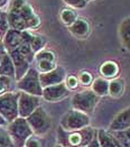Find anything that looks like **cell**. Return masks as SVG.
I'll use <instances>...</instances> for the list:
<instances>
[{
    "label": "cell",
    "instance_id": "8",
    "mask_svg": "<svg viewBox=\"0 0 130 147\" xmlns=\"http://www.w3.org/2000/svg\"><path fill=\"white\" fill-rule=\"evenodd\" d=\"M40 107V97L33 96L26 92H19L18 98V115L19 117L27 118L32 112Z\"/></svg>",
    "mask_w": 130,
    "mask_h": 147
},
{
    "label": "cell",
    "instance_id": "30",
    "mask_svg": "<svg viewBox=\"0 0 130 147\" xmlns=\"http://www.w3.org/2000/svg\"><path fill=\"white\" fill-rule=\"evenodd\" d=\"M10 84H11V79L10 78L0 75V94L7 92V90L10 88Z\"/></svg>",
    "mask_w": 130,
    "mask_h": 147
},
{
    "label": "cell",
    "instance_id": "9",
    "mask_svg": "<svg viewBox=\"0 0 130 147\" xmlns=\"http://www.w3.org/2000/svg\"><path fill=\"white\" fill-rule=\"evenodd\" d=\"M65 79H66V72L62 66H55V69L46 73H39V82L43 89L63 83Z\"/></svg>",
    "mask_w": 130,
    "mask_h": 147
},
{
    "label": "cell",
    "instance_id": "37",
    "mask_svg": "<svg viewBox=\"0 0 130 147\" xmlns=\"http://www.w3.org/2000/svg\"><path fill=\"white\" fill-rule=\"evenodd\" d=\"M0 47H3V44H2V37L0 36ZM5 49V47H3Z\"/></svg>",
    "mask_w": 130,
    "mask_h": 147
},
{
    "label": "cell",
    "instance_id": "19",
    "mask_svg": "<svg viewBox=\"0 0 130 147\" xmlns=\"http://www.w3.org/2000/svg\"><path fill=\"white\" fill-rule=\"evenodd\" d=\"M119 36L122 45L130 51V17L122 20L119 28Z\"/></svg>",
    "mask_w": 130,
    "mask_h": 147
},
{
    "label": "cell",
    "instance_id": "36",
    "mask_svg": "<svg viewBox=\"0 0 130 147\" xmlns=\"http://www.w3.org/2000/svg\"><path fill=\"white\" fill-rule=\"evenodd\" d=\"M123 133H125V134H126V136H127V137L130 139V128L126 129V130H123Z\"/></svg>",
    "mask_w": 130,
    "mask_h": 147
},
{
    "label": "cell",
    "instance_id": "24",
    "mask_svg": "<svg viewBox=\"0 0 130 147\" xmlns=\"http://www.w3.org/2000/svg\"><path fill=\"white\" fill-rule=\"evenodd\" d=\"M0 147H15L7 128L0 126Z\"/></svg>",
    "mask_w": 130,
    "mask_h": 147
},
{
    "label": "cell",
    "instance_id": "21",
    "mask_svg": "<svg viewBox=\"0 0 130 147\" xmlns=\"http://www.w3.org/2000/svg\"><path fill=\"white\" fill-rule=\"evenodd\" d=\"M125 90V82L122 79H113L109 82V94L112 97L122 96Z\"/></svg>",
    "mask_w": 130,
    "mask_h": 147
},
{
    "label": "cell",
    "instance_id": "40",
    "mask_svg": "<svg viewBox=\"0 0 130 147\" xmlns=\"http://www.w3.org/2000/svg\"><path fill=\"white\" fill-rule=\"evenodd\" d=\"M0 57H1V55H0Z\"/></svg>",
    "mask_w": 130,
    "mask_h": 147
},
{
    "label": "cell",
    "instance_id": "35",
    "mask_svg": "<svg viewBox=\"0 0 130 147\" xmlns=\"http://www.w3.org/2000/svg\"><path fill=\"white\" fill-rule=\"evenodd\" d=\"M7 5V0H0V9Z\"/></svg>",
    "mask_w": 130,
    "mask_h": 147
},
{
    "label": "cell",
    "instance_id": "29",
    "mask_svg": "<svg viewBox=\"0 0 130 147\" xmlns=\"http://www.w3.org/2000/svg\"><path fill=\"white\" fill-rule=\"evenodd\" d=\"M79 81L81 82V84H83L84 86H91L92 82H93V76L92 74L88 71H83L81 72L80 76H79Z\"/></svg>",
    "mask_w": 130,
    "mask_h": 147
},
{
    "label": "cell",
    "instance_id": "26",
    "mask_svg": "<svg viewBox=\"0 0 130 147\" xmlns=\"http://www.w3.org/2000/svg\"><path fill=\"white\" fill-rule=\"evenodd\" d=\"M55 62H51V61H45V60H39L37 61V71L39 73H46L52 71L53 69H55Z\"/></svg>",
    "mask_w": 130,
    "mask_h": 147
},
{
    "label": "cell",
    "instance_id": "23",
    "mask_svg": "<svg viewBox=\"0 0 130 147\" xmlns=\"http://www.w3.org/2000/svg\"><path fill=\"white\" fill-rule=\"evenodd\" d=\"M45 45H46V39H45V37L40 36V35H33V36H32L30 46H32V49H33V52H34L35 54L44 49Z\"/></svg>",
    "mask_w": 130,
    "mask_h": 147
},
{
    "label": "cell",
    "instance_id": "7",
    "mask_svg": "<svg viewBox=\"0 0 130 147\" xmlns=\"http://www.w3.org/2000/svg\"><path fill=\"white\" fill-rule=\"evenodd\" d=\"M17 88L22 92L42 97L43 88L39 82V72L34 67H29V70L26 72L24 76L17 81Z\"/></svg>",
    "mask_w": 130,
    "mask_h": 147
},
{
    "label": "cell",
    "instance_id": "31",
    "mask_svg": "<svg viewBox=\"0 0 130 147\" xmlns=\"http://www.w3.org/2000/svg\"><path fill=\"white\" fill-rule=\"evenodd\" d=\"M24 147H42V143H40L38 136L32 135L25 142Z\"/></svg>",
    "mask_w": 130,
    "mask_h": 147
},
{
    "label": "cell",
    "instance_id": "38",
    "mask_svg": "<svg viewBox=\"0 0 130 147\" xmlns=\"http://www.w3.org/2000/svg\"><path fill=\"white\" fill-rule=\"evenodd\" d=\"M55 147H63V146H61V145H59V144H57V145H56Z\"/></svg>",
    "mask_w": 130,
    "mask_h": 147
},
{
    "label": "cell",
    "instance_id": "41",
    "mask_svg": "<svg viewBox=\"0 0 130 147\" xmlns=\"http://www.w3.org/2000/svg\"><path fill=\"white\" fill-rule=\"evenodd\" d=\"M86 1H89V0H86Z\"/></svg>",
    "mask_w": 130,
    "mask_h": 147
},
{
    "label": "cell",
    "instance_id": "11",
    "mask_svg": "<svg viewBox=\"0 0 130 147\" xmlns=\"http://www.w3.org/2000/svg\"><path fill=\"white\" fill-rule=\"evenodd\" d=\"M67 94H69V89L66 88L65 83L63 82V83H59V84L44 88L42 97L46 101L54 102V101H59L63 98L67 97Z\"/></svg>",
    "mask_w": 130,
    "mask_h": 147
},
{
    "label": "cell",
    "instance_id": "33",
    "mask_svg": "<svg viewBox=\"0 0 130 147\" xmlns=\"http://www.w3.org/2000/svg\"><path fill=\"white\" fill-rule=\"evenodd\" d=\"M66 5L71 6L73 8H84L86 6V0H63Z\"/></svg>",
    "mask_w": 130,
    "mask_h": 147
},
{
    "label": "cell",
    "instance_id": "17",
    "mask_svg": "<svg viewBox=\"0 0 130 147\" xmlns=\"http://www.w3.org/2000/svg\"><path fill=\"white\" fill-rule=\"evenodd\" d=\"M96 139L100 147H120L116 138L106 129H96Z\"/></svg>",
    "mask_w": 130,
    "mask_h": 147
},
{
    "label": "cell",
    "instance_id": "5",
    "mask_svg": "<svg viewBox=\"0 0 130 147\" xmlns=\"http://www.w3.org/2000/svg\"><path fill=\"white\" fill-rule=\"evenodd\" d=\"M100 97H98L92 90H85L77 92L72 98V107L75 110L90 115L94 111L99 102Z\"/></svg>",
    "mask_w": 130,
    "mask_h": 147
},
{
    "label": "cell",
    "instance_id": "3",
    "mask_svg": "<svg viewBox=\"0 0 130 147\" xmlns=\"http://www.w3.org/2000/svg\"><path fill=\"white\" fill-rule=\"evenodd\" d=\"M26 120L30 126L33 134L36 136L45 135L52 126L51 117L47 113V111L45 110V108L42 106L38 107L34 112H32L26 118Z\"/></svg>",
    "mask_w": 130,
    "mask_h": 147
},
{
    "label": "cell",
    "instance_id": "16",
    "mask_svg": "<svg viewBox=\"0 0 130 147\" xmlns=\"http://www.w3.org/2000/svg\"><path fill=\"white\" fill-rule=\"evenodd\" d=\"M0 75L15 79V66L8 53L2 54L0 57Z\"/></svg>",
    "mask_w": 130,
    "mask_h": 147
},
{
    "label": "cell",
    "instance_id": "15",
    "mask_svg": "<svg viewBox=\"0 0 130 147\" xmlns=\"http://www.w3.org/2000/svg\"><path fill=\"white\" fill-rule=\"evenodd\" d=\"M69 28L72 34L79 38H85L90 34V24L83 18H77Z\"/></svg>",
    "mask_w": 130,
    "mask_h": 147
},
{
    "label": "cell",
    "instance_id": "2",
    "mask_svg": "<svg viewBox=\"0 0 130 147\" xmlns=\"http://www.w3.org/2000/svg\"><path fill=\"white\" fill-rule=\"evenodd\" d=\"M7 130L11 137L15 147H24L25 142L32 135H34L26 118L23 117H18L13 121L8 123Z\"/></svg>",
    "mask_w": 130,
    "mask_h": 147
},
{
    "label": "cell",
    "instance_id": "42",
    "mask_svg": "<svg viewBox=\"0 0 130 147\" xmlns=\"http://www.w3.org/2000/svg\"><path fill=\"white\" fill-rule=\"evenodd\" d=\"M85 147H86V146H85Z\"/></svg>",
    "mask_w": 130,
    "mask_h": 147
},
{
    "label": "cell",
    "instance_id": "27",
    "mask_svg": "<svg viewBox=\"0 0 130 147\" xmlns=\"http://www.w3.org/2000/svg\"><path fill=\"white\" fill-rule=\"evenodd\" d=\"M35 59L36 61L45 60V61L55 62V54L49 49H42V51H39L38 53L35 54Z\"/></svg>",
    "mask_w": 130,
    "mask_h": 147
},
{
    "label": "cell",
    "instance_id": "32",
    "mask_svg": "<svg viewBox=\"0 0 130 147\" xmlns=\"http://www.w3.org/2000/svg\"><path fill=\"white\" fill-rule=\"evenodd\" d=\"M65 86L69 90H74L76 89L79 86V80L74 76V75H69L66 78V82H65Z\"/></svg>",
    "mask_w": 130,
    "mask_h": 147
},
{
    "label": "cell",
    "instance_id": "28",
    "mask_svg": "<svg viewBox=\"0 0 130 147\" xmlns=\"http://www.w3.org/2000/svg\"><path fill=\"white\" fill-rule=\"evenodd\" d=\"M9 28H10V26L8 23L7 12H1V15H0V36H5V34L9 30Z\"/></svg>",
    "mask_w": 130,
    "mask_h": 147
},
{
    "label": "cell",
    "instance_id": "34",
    "mask_svg": "<svg viewBox=\"0 0 130 147\" xmlns=\"http://www.w3.org/2000/svg\"><path fill=\"white\" fill-rule=\"evenodd\" d=\"M7 121H6V119L0 115V126H5V125H7Z\"/></svg>",
    "mask_w": 130,
    "mask_h": 147
},
{
    "label": "cell",
    "instance_id": "14",
    "mask_svg": "<svg viewBox=\"0 0 130 147\" xmlns=\"http://www.w3.org/2000/svg\"><path fill=\"white\" fill-rule=\"evenodd\" d=\"M32 36L33 34L28 30H23L22 32V43L19 45V52L25 56V59L29 63L34 61L35 59V53L33 52L32 49V46H30V39H32Z\"/></svg>",
    "mask_w": 130,
    "mask_h": 147
},
{
    "label": "cell",
    "instance_id": "1",
    "mask_svg": "<svg viewBox=\"0 0 130 147\" xmlns=\"http://www.w3.org/2000/svg\"><path fill=\"white\" fill-rule=\"evenodd\" d=\"M96 135V129L88 126L80 130L66 131L61 126L57 128V144L63 147H85Z\"/></svg>",
    "mask_w": 130,
    "mask_h": 147
},
{
    "label": "cell",
    "instance_id": "25",
    "mask_svg": "<svg viewBox=\"0 0 130 147\" xmlns=\"http://www.w3.org/2000/svg\"><path fill=\"white\" fill-rule=\"evenodd\" d=\"M111 135L116 138L120 147H130V139L126 136L123 130L121 131H110Z\"/></svg>",
    "mask_w": 130,
    "mask_h": 147
},
{
    "label": "cell",
    "instance_id": "22",
    "mask_svg": "<svg viewBox=\"0 0 130 147\" xmlns=\"http://www.w3.org/2000/svg\"><path fill=\"white\" fill-rule=\"evenodd\" d=\"M61 19L66 26H71L77 19V12L73 9H70V8L63 9L61 12Z\"/></svg>",
    "mask_w": 130,
    "mask_h": 147
},
{
    "label": "cell",
    "instance_id": "39",
    "mask_svg": "<svg viewBox=\"0 0 130 147\" xmlns=\"http://www.w3.org/2000/svg\"><path fill=\"white\" fill-rule=\"evenodd\" d=\"M1 12H2V11H1V10H0V15H1Z\"/></svg>",
    "mask_w": 130,
    "mask_h": 147
},
{
    "label": "cell",
    "instance_id": "18",
    "mask_svg": "<svg viewBox=\"0 0 130 147\" xmlns=\"http://www.w3.org/2000/svg\"><path fill=\"white\" fill-rule=\"evenodd\" d=\"M119 72H120L119 65L115 61H106L100 66V73L102 75V78H104L106 80L115 79L116 76H118Z\"/></svg>",
    "mask_w": 130,
    "mask_h": 147
},
{
    "label": "cell",
    "instance_id": "6",
    "mask_svg": "<svg viewBox=\"0 0 130 147\" xmlns=\"http://www.w3.org/2000/svg\"><path fill=\"white\" fill-rule=\"evenodd\" d=\"M88 126H90L89 115L75 109L69 110L61 119V127L66 131L80 130Z\"/></svg>",
    "mask_w": 130,
    "mask_h": 147
},
{
    "label": "cell",
    "instance_id": "4",
    "mask_svg": "<svg viewBox=\"0 0 130 147\" xmlns=\"http://www.w3.org/2000/svg\"><path fill=\"white\" fill-rule=\"evenodd\" d=\"M19 92H5L0 94V115L9 123L19 117L18 115Z\"/></svg>",
    "mask_w": 130,
    "mask_h": 147
},
{
    "label": "cell",
    "instance_id": "13",
    "mask_svg": "<svg viewBox=\"0 0 130 147\" xmlns=\"http://www.w3.org/2000/svg\"><path fill=\"white\" fill-rule=\"evenodd\" d=\"M22 43V32L17 29L9 28V30L2 37V44L5 51L7 53L11 52L13 49H17Z\"/></svg>",
    "mask_w": 130,
    "mask_h": 147
},
{
    "label": "cell",
    "instance_id": "10",
    "mask_svg": "<svg viewBox=\"0 0 130 147\" xmlns=\"http://www.w3.org/2000/svg\"><path fill=\"white\" fill-rule=\"evenodd\" d=\"M9 56L11 57V61L15 66V79L18 81L24 76L26 72L29 70L30 63L25 59V56L19 52V49H13L8 53Z\"/></svg>",
    "mask_w": 130,
    "mask_h": 147
},
{
    "label": "cell",
    "instance_id": "12",
    "mask_svg": "<svg viewBox=\"0 0 130 147\" xmlns=\"http://www.w3.org/2000/svg\"><path fill=\"white\" fill-rule=\"evenodd\" d=\"M130 128V107L118 113L109 126V131H121Z\"/></svg>",
    "mask_w": 130,
    "mask_h": 147
},
{
    "label": "cell",
    "instance_id": "20",
    "mask_svg": "<svg viewBox=\"0 0 130 147\" xmlns=\"http://www.w3.org/2000/svg\"><path fill=\"white\" fill-rule=\"evenodd\" d=\"M92 91L98 97H104L109 94V81L104 78H98L92 82Z\"/></svg>",
    "mask_w": 130,
    "mask_h": 147
}]
</instances>
